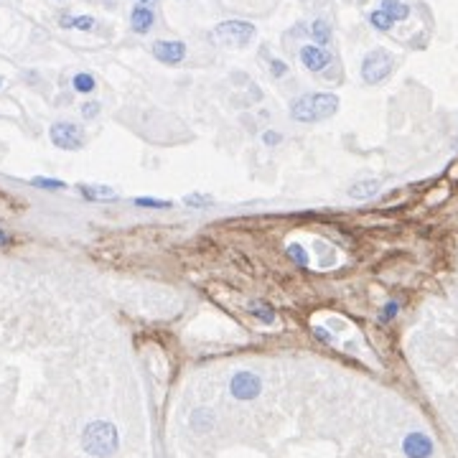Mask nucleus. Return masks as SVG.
Returning <instances> with one entry per match:
<instances>
[{"instance_id": "7", "label": "nucleus", "mask_w": 458, "mask_h": 458, "mask_svg": "<svg viewBox=\"0 0 458 458\" xmlns=\"http://www.w3.org/2000/svg\"><path fill=\"white\" fill-rule=\"evenodd\" d=\"M153 56L160 61V64H181L186 59V44L184 41H155L153 44Z\"/></svg>"}, {"instance_id": "23", "label": "nucleus", "mask_w": 458, "mask_h": 458, "mask_svg": "<svg viewBox=\"0 0 458 458\" xmlns=\"http://www.w3.org/2000/svg\"><path fill=\"white\" fill-rule=\"evenodd\" d=\"M288 255H291V257L295 260L298 265H308V253H305L300 245H291V247H288Z\"/></svg>"}, {"instance_id": "26", "label": "nucleus", "mask_w": 458, "mask_h": 458, "mask_svg": "<svg viewBox=\"0 0 458 458\" xmlns=\"http://www.w3.org/2000/svg\"><path fill=\"white\" fill-rule=\"evenodd\" d=\"M270 72H272V77H286L288 64H286V61H280V59H270Z\"/></svg>"}, {"instance_id": "22", "label": "nucleus", "mask_w": 458, "mask_h": 458, "mask_svg": "<svg viewBox=\"0 0 458 458\" xmlns=\"http://www.w3.org/2000/svg\"><path fill=\"white\" fill-rule=\"evenodd\" d=\"M400 313V303L397 300H390V303H385V308H382V313H379V321H392L395 316Z\"/></svg>"}, {"instance_id": "1", "label": "nucleus", "mask_w": 458, "mask_h": 458, "mask_svg": "<svg viewBox=\"0 0 458 458\" xmlns=\"http://www.w3.org/2000/svg\"><path fill=\"white\" fill-rule=\"evenodd\" d=\"M339 110V97L331 92H313V94H300L298 100H293L291 105V117L295 122L311 125V122H321L336 115Z\"/></svg>"}, {"instance_id": "19", "label": "nucleus", "mask_w": 458, "mask_h": 458, "mask_svg": "<svg viewBox=\"0 0 458 458\" xmlns=\"http://www.w3.org/2000/svg\"><path fill=\"white\" fill-rule=\"evenodd\" d=\"M191 423H193V428H196V431H209V428H212V423H214L212 410H196L191 415Z\"/></svg>"}, {"instance_id": "15", "label": "nucleus", "mask_w": 458, "mask_h": 458, "mask_svg": "<svg viewBox=\"0 0 458 458\" xmlns=\"http://www.w3.org/2000/svg\"><path fill=\"white\" fill-rule=\"evenodd\" d=\"M311 36L313 41H316V46H326L329 41H331V28H329V23L326 20H313L311 23Z\"/></svg>"}, {"instance_id": "11", "label": "nucleus", "mask_w": 458, "mask_h": 458, "mask_svg": "<svg viewBox=\"0 0 458 458\" xmlns=\"http://www.w3.org/2000/svg\"><path fill=\"white\" fill-rule=\"evenodd\" d=\"M379 189H382L379 179H362V181H354L352 186H349V196L357 201H367L372 199V196H377Z\"/></svg>"}, {"instance_id": "6", "label": "nucleus", "mask_w": 458, "mask_h": 458, "mask_svg": "<svg viewBox=\"0 0 458 458\" xmlns=\"http://www.w3.org/2000/svg\"><path fill=\"white\" fill-rule=\"evenodd\" d=\"M262 390V382L255 372H234L229 379V392L237 400H255Z\"/></svg>"}, {"instance_id": "24", "label": "nucleus", "mask_w": 458, "mask_h": 458, "mask_svg": "<svg viewBox=\"0 0 458 458\" xmlns=\"http://www.w3.org/2000/svg\"><path fill=\"white\" fill-rule=\"evenodd\" d=\"M100 102H84V105H82V117L84 120H92V117H97V115H100Z\"/></svg>"}, {"instance_id": "12", "label": "nucleus", "mask_w": 458, "mask_h": 458, "mask_svg": "<svg viewBox=\"0 0 458 458\" xmlns=\"http://www.w3.org/2000/svg\"><path fill=\"white\" fill-rule=\"evenodd\" d=\"M79 193L87 201H115L117 199V191L113 186H102V184H82Z\"/></svg>"}, {"instance_id": "25", "label": "nucleus", "mask_w": 458, "mask_h": 458, "mask_svg": "<svg viewBox=\"0 0 458 458\" xmlns=\"http://www.w3.org/2000/svg\"><path fill=\"white\" fill-rule=\"evenodd\" d=\"M74 28H79V31H92L94 18L92 15H74Z\"/></svg>"}, {"instance_id": "3", "label": "nucleus", "mask_w": 458, "mask_h": 458, "mask_svg": "<svg viewBox=\"0 0 458 458\" xmlns=\"http://www.w3.org/2000/svg\"><path fill=\"white\" fill-rule=\"evenodd\" d=\"M395 69V59H392V53L385 51V49H372V51L367 53L364 59H362V79L364 84H382Z\"/></svg>"}, {"instance_id": "20", "label": "nucleus", "mask_w": 458, "mask_h": 458, "mask_svg": "<svg viewBox=\"0 0 458 458\" xmlns=\"http://www.w3.org/2000/svg\"><path fill=\"white\" fill-rule=\"evenodd\" d=\"M135 206H148V209H171V201L163 199H153V196H138L135 199Z\"/></svg>"}, {"instance_id": "18", "label": "nucleus", "mask_w": 458, "mask_h": 458, "mask_svg": "<svg viewBox=\"0 0 458 458\" xmlns=\"http://www.w3.org/2000/svg\"><path fill=\"white\" fill-rule=\"evenodd\" d=\"M212 201L214 199L209 196V193H199V191L186 193V196H184V204H186L189 209H204V206H209Z\"/></svg>"}, {"instance_id": "9", "label": "nucleus", "mask_w": 458, "mask_h": 458, "mask_svg": "<svg viewBox=\"0 0 458 458\" xmlns=\"http://www.w3.org/2000/svg\"><path fill=\"white\" fill-rule=\"evenodd\" d=\"M300 64H303L308 72H324L329 64H331V53L326 51L324 46H316V44H308V46L300 49Z\"/></svg>"}, {"instance_id": "16", "label": "nucleus", "mask_w": 458, "mask_h": 458, "mask_svg": "<svg viewBox=\"0 0 458 458\" xmlns=\"http://www.w3.org/2000/svg\"><path fill=\"white\" fill-rule=\"evenodd\" d=\"M72 84H74V89H77V92H82V94H89V92H94V87H97V82H94V77H92V74L79 72V74H74Z\"/></svg>"}, {"instance_id": "21", "label": "nucleus", "mask_w": 458, "mask_h": 458, "mask_svg": "<svg viewBox=\"0 0 458 458\" xmlns=\"http://www.w3.org/2000/svg\"><path fill=\"white\" fill-rule=\"evenodd\" d=\"M34 186L39 189H46V191H59V189H64V181H56V179H44V176H36L34 181H31Z\"/></svg>"}, {"instance_id": "8", "label": "nucleus", "mask_w": 458, "mask_h": 458, "mask_svg": "<svg viewBox=\"0 0 458 458\" xmlns=\"http://www.w3.org/2000/svg\"><path fill=\"white\" fill-rule=\"evenodd\" d=\"M402 451L407 458H431L433 456V440L420 431H412L402 440Z\"/></svg>"}, {"instance_id": "29", "label": "nucleus", "mask_w": 458, "mask_h": 458, "mask_svg": "<svg viewBox=\"0 0 458 458\" xmlns=\"http://www.w3.org/2000/svg\"><path fill=\"white\" fill-rule=\"evenodd\" d=\"M59 23H61L64 28H74V15H61Z\"/></svg>"}, {"instance_id": "31", "label": "nucleus", "mask_w": 458, "mask_h": 458, "mask_svg": "<svg viewBox=\"0 0 458 458\" xmlns=\"http://www.w3.org/2000/svg\"><path fill=\"white\" fill-rule=\"evenodd\" d=\"M140 6H151V3H155V0H138Z\"/></svg>"}, {"instance_id": "2", "label": "nucleus", "mask_w": 458, "mask_h": 458, "mask_svg": "<svg viewBox=\"0 0 458 458\" xmlns=\"http://www.w3.org/2000/svg\"><path fill=\"white\" fill-rule=\"evenodd\" d=\"M82 448L94 458H110L120 448L117 428L107 420H94L82 431Z\"/></svg>"}, {"instance_id": "5", "label": "nucleus", "mask_w": 458, "mask_h": 458, "mask_svg": "<svg viewBox=\"0 0 458 458\" xmlns=\"http://www.w3.org/2000/svg\"><path fill=\"white\" fill-rule=\"evenodd\" d=\"M49 138L56 148L61 151H79L84 146V130L79 125H74V122H53L51 130H49Z\"/></svg>"}, {"instance_id": "17", "label": "nucleus", "mask_w": 458, "mask_h": 458, "mask_svg": "<svg viewBox=\"0 0 458 458\" xmlns=\"http://www.w3.org/2000/svg\"><path fill=\"white\" fill-rule=\"evenodd\" d=\"M369 23H372V26L377 28V31H382V34H385V31H392V26H395V20H392L390 15H387L385 11H382V8L369 13Z\"/></svg>"}, {"instance_id": "13", "label": "nucleus", "mask_w": 458, "mask_h": 458, "mask_svg": "<svg viewBox=\"0 0 458 458\" xmlns=\"http://www.w3.org/2000/svg\"><path fill=\"white\" fill-rule=\"evenodd\" d=\"M250 313H253L260 324L265 326L275 324V311H272V305L265 303V300H250Z\"/></svg>"}, {"instance_id": "32", "label": "nucleus", "mask_w": 458, "mask_h": 458, "mask_svg": "<svg viewBox=\"0 0 458 458\" xmlns=\"http://www.w3.org/2000/svg\"><path fill=\"white\" fill-rule=\"evenodd\" d=\"M0 84H3V77H0Z\"/></svg>"}, {"instance_id": "4", "label": "nucleus", "mask_w": 458, "mask_h": 458, "mask_svg": "<svg viewBox=\"0 0 458 458\" xmlns=\"http://www.w3.org/2000/svg\"><path fill=\"white\" fill-rule=\"evenodd\" d=\"M214 39L222 46H247L255 39V26L247 20H224L214 28Z\"/></svg>"}, {"instance_id": "10", "label": "nucleus", "mask_w": 458, "mask_h": 458, "mask_svg": "<svg viewBox=\"0 0 458 458\" xmlns=\"http://www.w3.org/2000/svg\"><path fill=\"white\" fill-rule=\"evenodd\" d=\"M153 23H155V13H153L151 6H135L133 11H130V28H133L135 34H148L153 28Z\"/></svg>"}, {"instance_id": "27", "label": "nucleus", "mask_w": 458, "mask_h": 458, "mask_svg": "<svg viewBox=\"0 0 458 458\" xmlns=\"http://www.w3.org/2000/svg\"><path fill=\"white\" fill-rule=\"evenodd\" d=\"M280 140H283V135L275 133V130H267V133H262V143H265V146H278Z\"/></svg>"}, {"instance_id": "14", "label": "nucleus", "mask_w": 458, "mask_h": 458, "mask_svg": "<svg viewBox=\"0 0 458 458\" xmlns=\"http://www.w3.org/2000/svg\"><path fill=\"white\" fill-rule=\"evenodd\" d=\"M382 11H385L395 23H397V20L410 18V8H407L402 0H382Z\"/></svg>"}, {"instance_id": "30", "label": "nucleus", "mask_w": 458, "mask_h": 458, "mask_svg": "<svg viewBox=\"0 0 458 458\" xmlns=\"http://www.w3.org/2000/svg\"><path fill=\"white\" fill-rule=\"evenodd\" d=\"M6 242H8V234L3 232V229H0V245H6Z\"/></svg>"}, {"instance_id": "28", "label": "nucleus", "mask_w": 458, "mask_h": 458, "mask_svg": "<svg viewBox=\"0 0 458 458\" xmlns=\"http://www.w3.org/2000/svg\"><path fill=\"white\" fill-rule=\"evenodd\" d=\"M313 333H316L319 339H324L326 344H333V341H336V339H333V336H331V333H326L324 329H313Z\"/></svg>"}]
</instances>
